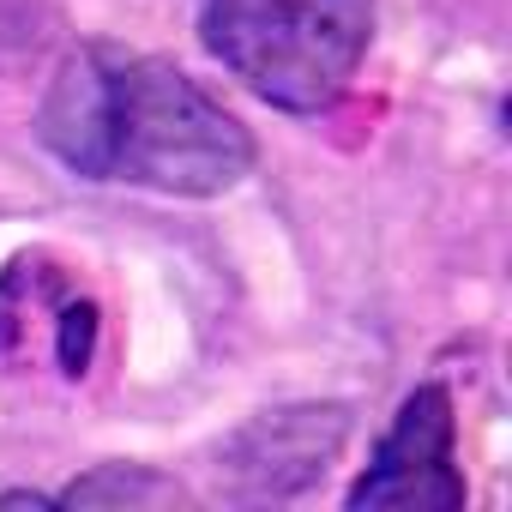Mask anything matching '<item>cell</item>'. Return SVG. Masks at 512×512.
Segmentation results:
<instances>
[{
    "label": "cell",
    "instance_id": "obj_2",
    "mask_svg": "<svg viewBox=\"0 0 512 512\" xmlns=\"http://www.w3.org/2000/svg\"><path fill=\"white\" fill-rule=\"evenodd\" d=\"M374 0H205V49L272 109L314 115L362 67Z\"/></svg>",
    "mask_w": 512,
    "mask_h": 512
},
{
    "label": "cell",
    "instance_id": "obj_6",
    "mask_svg": "<svg viewBox=\"0 0 512 512\" xmlns=\"http://www.w3.org/2000/svg\"><path fill=\"white\" fill-rule=\"evenodd\" d=\"M91 344H97V308L79 302V308L61 314V368H67V374H85Z\"/></svg>",
    "mask_w": 512,
    "mask_h": 512
},
{
    "label": "cell",
    "instance_id": "obj_5",
    "mask_svg": "<svg viewBox=\"0 0 512 512\" xmlns=\"http://www.w3.org/2000/svg\"><path fill=\"white\" fill-rule=\"evenodd\" d=\"M121 500L127 506H157V500H181V488L151 476V470H133V464H103L97 476L55 494V506H121Z\"/></svg>",
    "mask_w": 512,
    "mask_h": 512
},
{
    "label": "cell",
    "instance_id": "obj_3",
    "mask_svg": "<svg viewBox=\"0 0 512 512\" xmlns=\"http://www.w3.org/2000/svg\"><path fill=\"white\" fill-rule=\"evenodd\" d=\"M452 392L446 386H416L386 440L374 446V464L350 488V512H458L464 506V476L452 464Z\"/></svg>",
    "mask_w": 512,
    "mask_h": 512
},
{
    "label": "cell",
    "instance_id": "obj_1",
    "mask_svg": "<svg viewBox=\"0 0 512 512\" xmlns=\"http://www.w3.org/2000/svg\"><path fill=\"white\" fill-rule=\"evenodd\" d=\"M37 127L67 169L175 199L229 193L253 169V139L217 97L181 67L109 43L61 61Z\"/></svg>",
    "mask_w": 512,
    "mask_h": 512
},
{
    "label": "cell",
    "instance_id": "obj_4",
    "mask_svg": "<svg viewBox=\"0 0 512 512\" xmlns=\"http://www.w3.org/2000/svg\"><path fill=\"white\" fill-rule=\"evenodd\" d=\"M344 428H350V410L338 404H308V410H278V416H260L241 440H235V470L260 476L247 494H290L302 482H314L326 470V458L344 446Z\"/></svg>",
    "mask_w": 512,
    "mask_h": 512
}]
</instances>
